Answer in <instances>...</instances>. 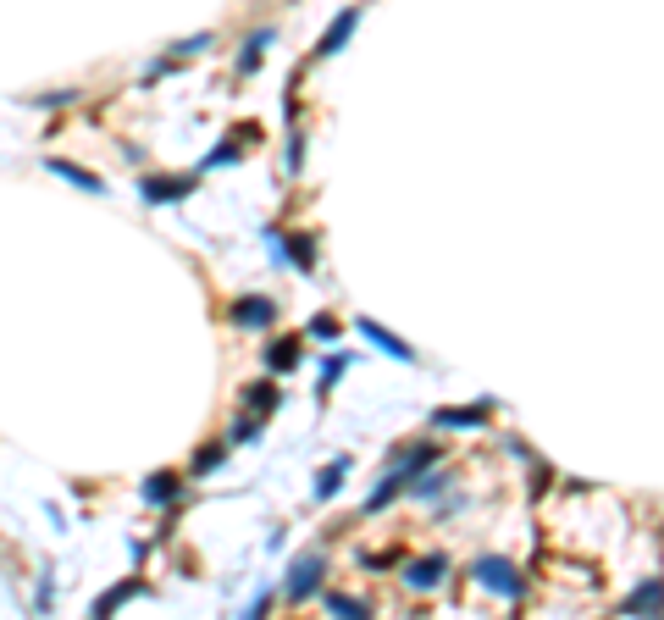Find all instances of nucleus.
Returning <instances> with one entry per match:
<instances>
[{
  "instance_id": "obj_1",
  "label": "nucleus",
  "mask_w": 664,
  "mask_h": 620,
  "mask_svg": "<svg viewBox=\"0 0 664 620\" xmlns=\"http://www.w3.org/2000/svg\"><path fill=\"white\" fill-rule=\"evenodd\" d=\"M327 554L321 549H310V554H299L294 565H288V582H283V593H288V604H305V598H316L321 593V582H327Z\"/></svg>"
},
{
  "instance_id": "obj_2",
  "label": "nucleus",
  "mask_w": 664,
  "mask_h": 620,
  "mask_svg": "<svg viewBox=\"0 0 664 620\" xmlns=\"http://www.w3.org/2000/svg\"><path fill=\"white\" fill-rule=\"evenodd\" d=\"M471 576L487 587V593H498V598H521V593H526V576H521V565H510L504 554H482V560L471 565Z\"/></svg>"
},
{
  "instance_id": "obj_3",
  "label": "nucleus",
  "mask_w": 664,
  "mask_h": 620,
  "mask_svg": "<svg viewBox=\"0 0 664 620\" xmlns=\"http://www.w3.org/2000/svg\"><path fill=\"white\" fill-rule=\"evenodd\" d=\"M194 189H200V172H166V178H144L139 183L144 205H178V200H189Z\"/></svg>"
},
{
  "instance_id": "obj_4",
  "label": "nucleus",
  "mask_w": 664,
  "mask_h": 620,
  "mask_svg": "<svg viewBox=\"0 0 664 620\" xmlns=\"http://www.w3.org/2000/svg\"><path fill=\"white\" fill-rule=\"evenodd\" d=\"M438 454H443V449H438V443H432V438H427V443H404V449L393 454V465H388V471H393V477L404 482V488H410L415 477H427L432 465H438Z\"/></svg>"
},
{
  "instance_id": "obj_5",
  "label": "nucleus",
  "mask_w": 664,
  "mask_h": 620,
  "mask_svg": "<svg viewBox=\"0 0 664 620\" xmlns=\"http://www.w3.org/2000/svg\"><path fill=\"white\" fill-rule=\"evenodd\" d=\"M233 327H244V333H266V327L277 322V299L272 294H244V299H233Z\"/></svg>"
},
{
  "instance_id": "obj_6",
  "label": "nucleus",
  "mask_w": 664,
  "mask_h": 620,
  "mask_svg": "<svg viewBox=\"0 0 664 620\" xmlns=\"http://www.w3.org/2000/svg\"><path fill=\"white\" fill-rule=\"evenodd\" d=\"M255 139H261V128H255V122H244V128H233V133H227V139L216 144L211 155H205V167H200V172H216V167H233V161H244V150H249V144H255Z\"/></svg>"
},
{
  "instance_id": "obj_7",
  "label": "nucleus",
  "mask_w": 664,
  "mask_h": 620,
  "mask_svg": "<svg viewBox=\"0 0 664 620\" xmlns=\"http://www.w3.org/2000/svg\"><path fill=\"white\" fill-rule=\"evenodd\" d=\"M355 327H360V338H366V344H377V349H382V355H388V360H399V366H415V349L404 344L399 333H388V327H377V322H371V316H360Z\"/></svg>"
},
{
  "instance_id": "obj_8",
  "label": "nucleus",
  "mask_w": 664,
  "mask_h": 620,
  "mask_svg": "<svg viewBox=\"0 0 664 620\" xmlns=\"http://www.w3.org/2000/svg\"><path fill=\"white\" fill-rule=\"evenodd\" d=\"M659 598H664L659 576H642V587H631V598L620 604V615H631V620H659Z\"/></svg>"
},
{
  "instance_id": "obj_9",
  "label": "nucleus",
  "mask_w": 664,
  "mask_h": 620,
  "mask_svg": "<svg viewBox=\"0 0 664 620\" xmlns=\"http://www.w3.org/2000/svg\"><path fill=\"white\" fill-rule=\"evenodd\" d=\"M443 576H449V554H427V560L404 565V587H415V593H432Z\"/></svg>"
},
{
  "instance_id": "obj_10",
  "label": "nucleus",
  "mask_w": 664,
  "mask_h": 620,
  "mask_svg": "<svg viewBox=\"0 0 664 620\" xmlns=\"http://www.w3.org/2000/svg\"><path fill=\"white\" fill-rule=\"evenodd\" d=\"M45 167L56 172V178H67L72 189H83V194H106V178H100V172H89V167H78V161H67V155H50Z\"/></svg>"
},
{
  "instance_id": "obj_11",
  "label": "nucleus",
  "mask_w": 664,
  "mask_h": 620,
  "mask_svg": "<svg viewBox=\"0 0 664 620\" xmlns=\"http://www.w3.org/2000/svg\"><path fill=\"white\" fill-rule=\"evenodd\" d=\"M139 593H144V582H139V576H128V582H122V587H111V593H100L95 604H89V620H111V615H117L122 604H133V598H139Z\"/></svg>"
},
{
  "instance_id": "obj_12",
  "label": "nucleus",
  "mask_w": 664,
  "mask_h": 620,
  "mask_svg": "<svg viewBox=\"0 0 664 620\" xmlns=\"http://www.w3.org/2000/svg\"><path fill=\"white\" fill-rule=\"evenodd\" d=\"M355 28H360V6H344V12H338V23H332L327 34H321L316 56H338V50L349 45V34H355Z\"/></svg>"
},
{
  "instance_id": "obj_13",
  "label": "nucleus",
  "mask_w": 664,
  "mask_h": 620,
  "mask_svg": "<svg viewBox=\"0 0 664 620\" xmlns=\"http://www.w3.org/2000/svg\"><path fill=\"white\" fill-rule=\"evenodd\" d=\"M178 493H183V477L178 471H155V477H144V504H178Z\"/></svg>"
},
{
  "instance_id": "obj_14",
  "label": "nucleus",
  "mask_w": 664,
  "mask_h": 620,
  "mask_svg": "<svg viewBox=\"0 0 664 620\" xmlns=\"http://www.w3.org/2000/svg\"><path fill=\"white\" fill-rule=\"evenodd\" d=\"M299 349H305L299 338H277V344H266V371H272V377H283V371L294 377V371H299Z\"/></svg>"
},
{
  "instance_id": "obj_15",
  "label": "nucleus",
  "mask_w": 664,
  "mask_h": 620,
  "mask_svg": "<svg viewBox=\"0 0 664 620\" xmlns=\"http://www.w3.org/2000/svg\"><path fill=\"white\" fill-rule=\"evenodd\" d=\"M493 416V399H476V405H465V410H438V427H482V421Z\"/></svg>"
},
{
  "instance_id": "obj_16",
  "label": "nucleus",
  "mask_w": 664,
  "mask_h": 620,
  "mask_svg": "<svg viewBox=\"0 0 664 620\" xmlns=\"http://www.w3.org/2000/svg\"><path fill=\"white\" fill-rule=\"evenodd\" d=\"M349 465H355V460H349V454H338V460H332V465H321V471H316V499H332V493L344 488Z\"/></svg>"
},
{
  "instance_id": "obj_17",
  "label": "nucleus",
  "mask_w": 664,
  "mask_h": 620,
  "mask_svg": "<svg viewBox=\"0 0 664 620\" xmlns=\"http://www.w3.org/2000/svg\"><path fill=\"white\" fill-rule=\"evenodd\" d=\"M272 28H255V39H249V45L244 50H238V72H244V78H249V72H261V61H266V45H272Z\"/></svg>"
},
{
  "instance_id": "obj_18",
  "label": "nucleus",
  "mask_w": 664,
  "mask_h": 620,
  "mask_svg": "<svg viewBox=\"0 0 664 620\" xmlns=\"http://www.w3.org/2000/svg\"><path fill=\"white\" fill-rule=\"evenodd\" d=\"M327 609H332V620H371V604L355 593H327Z\"/></svg>"
},
{
  "instance_id": "obj_19",
  "label": "nucleus",
  "mask_w": 664,
  "mask_h": 620,
  "mask_svg": "<svg viewBox=\"0 0 664 620\" xmlns=\"http://www.w3.org/2000/svg\"><path fill=\"white\" fill-rule=\"evenodd\" d=\"M249 410H255V421H266V416H272V410H277V382L272 377H266V382H249Z\"/></svg>"
},
{
  "instance_id": "obj_20",
  "label": "nucleus",
  "mask_w": 664,
  "mask_h": 620,
  "mask_svg": "<svg viewBox=\"0 0 664 620\" xmlns=\"http://www.w3.org/2000/svg\"><path fill=\"white\" fill-rule=\"evenodd\" d=\"M399 493H404V482H399V477H393V471H388V477H382V482H377V488H371V499H366V515H377V510H388V504H393V499H399Z\"/></svg>"
},
{
  "instance_id": "obj_21",
  "label": "nucleus",
  "mask_w": 664,
  "mask_h": 620,
  "mask_svg": "<svg viewBox=\"0 0 664 620\" xmlns=\"http://www.w3.org/2000/svg\"><path fill=\"white\" fill-rule=\"evenodd\" d=\"M349 360H355V355H344V349H338V355H327V366H321V382H316V394H332V382H344Z\"/></svg>"
},
{
  "instance_id": "obj_22",
  "label": "nucleus",
  "mask_w": 664,
  "mask_h": 620,
  "mask_svg": "<svg viewBox=\"0 0 664 620\" xmlns=\"http://www.w3.org/2000/svg\"><path fill=\"white\" fill-rule=\"evenodd\" d=\"M227 454H233L227 443H211L205 454H194V477H211V471H222V465H227Z\"/></svg>"
},
{
  "instance_id": "obj_23",
  "label": "nucleus",
  "mask_w": 664,
  "mask_h": 620,
  "mask_svg": "<svg viewBox=\"0 0 664 620\" xmlns=\"http://www.w3.org/2000/svg\"><path fill=\"white\" fill-rule=\"evenodd\" d=\"M443 488H449V471H427V477H415V482H410L415 499H438Z\"/></svg>"
},
{
  "instance_id": "obj_24",
  "label": "nucleus",
  "mask_w": 664,
  "mask_h": 620,
  "mask_svg": "<svg viewBox=\"0 0 664 620\" xmlns=\"http://www.w3.org/2000/svg\"><path fill=\"white\" fill-rule=\"evenodd\" d=\"M283 167H288V178H299V167H305V133H288V150H283Z\"/></svg>"
},
{
  "instance_id": "obj_25",
  "label": "nucleus",
  "mask_w": 664,
  "mask_h": 620,
  "mask_svg": "<svg viewBox=\"0 0 664 620\" xmlns=\"http://www.w3.org/2000/svg\"><path fill=\"white\" fill-rule=\"evenodd\" d=\"M266 615H272V587H261V593L249 598V609L238 620H266Z\"/></svg>"
},
{
  "instance_id": "obj_26",
  "label": "nucleus",
  "mask_w": 664,
  "mask_h": 620,
  "mask_svg": "<svg viewBox=\"0 0 664 620\" xmlns=\"http://www.w3.org/2000/svg\"><path fill=\"white\" fill-rule=\"evenodd\" d=\"M249 438H261V421H255V416H238V421H233V438H227V449H233V443H249Z\"/></svg>"
},
{
  "instance_id": "obj_27",
  "label": "nucleus",
  "mask_w": 664,
  "mask_h": 620,
  "mask_svg": "<svg viewBox=\"0 0 664 620\" xmlns=\"http://www.w3.org/2000/svg\"><path fill=\"white\" fill-rule=\"evenodd\" d=\"M72 100H78V89H50V95H34V106L56 111V106H72Z\"/></svg>"
},
{
  "instance_id": "obj_28",
  "label": "nucleus",
  "mask_w": 664,
  "mask_h": 620,
  "mask_svg": "<svg viewBox=\"0 0 664 620\" xmlns=\"http://www.w3.org/2000/svg\"><path fill=\"white\" fill-rule=\"evenodd\" d=\"M310 338H338V316H316V322H310Z\"/></svg>"
},
{
  "instance_id": "obj_29",
  "label": "nucleus",
  "mask_w": 664,
  "mask_h": 620,
  "mask_svg": "<svg viewBox=\"0 0 664 620\" xmlns=\"http://www.w3.org/2000/svg\"><path fill=\"white\" fill-rule=\"evenodd\" d=\"M205 50H211V34H200V39H183V45H178V56H205Z\"/></svg>"
}]
</instances>
